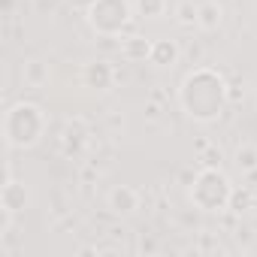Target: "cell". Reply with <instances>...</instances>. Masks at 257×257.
<instances>
[{
    "label": "cell",
    "instance_id": "cell-7",
    "mask_svg": "<svg viewBox=\"0 0 257 257\" xmlns=\"http://www.w3.org/2000/svg\"><path fill=\"white\" fill-rule=\"evenodd\" d=\"M109 209L115 215H134L140 209V194L131 185H115L109 191Z\"/></svg>",
    "mask_w": 257,
    "mask_h": 257
},
{
    "label": "cell",
    "instance_id": "cell-8",
    "mask_svg": "<svg viewBox=\"0 0 257 257\" xmlns=\"http://www.w3.org/2000/svg\"><path fill=\"white\" fill-rule=\"evenodd\" d=\"M0 206L10 209V212H16V215L28 206V191H25V185H22V182H16L13 176L7 179L4 191H0Z\"/></svg>",
    "mask_w": 257,
    "mask_h": 257
},
{
    "label": "cell",
    "instance_id": "cell-17",
    "mask_svg": "<svg viewBox=\"0 0 257 257\" xmlns=\"http://www.w3.org/2000/svg\"><path fill=\"white\" fill-rule=\"evenodd\" d=\"M221 161H224V152H221L218 146H206V149L200 152V164H203V167H221Z\"/></svg>",
    "mask_w": 257,
    "mask_h": 257
},
{
    "label": "cell",
    "instance_id": "cell-12",
    "mask_svg": "<svg viewBox=\"0 0 257 257\" xmlns=\"http://www.w3.org/2000/svg\"><path fill=\"white\" fill-rule=\"evenodd\" d=\"M22 79H25V85L28 88H43L46 82H49V64H43V61H25V67H22Z\"/></svg>",
    "mask_w": 257,
    "mask_h": 257
},
{
    "label": "cell",
    "instance_id": "cell-14",
    "mask_svg": "<svg viewBox=\"0 0 257 257\" xmlns=\"http://www.w3.org/2000/svg\"><path fill=\"white\" fill-rule=\"evenodd\" d=\"M137 13L143 19H161L167 13V0H137Z\"/></svg>",
    "mask_w": 257,
    "mask_h": 257
},
{
    "label": "cell",
    "instance_id": "cell-4",
    "mask_svg": "<svg viewBox=\"0 0 257 257\" xmlns=\"http://www.w3.org/2000/svg\"><path fill=\"white\" fill-rule=\"evenodd\" d=\"M131 22V4L127 0H91L88 25L100 37H118Z\"/></svg>",
    "mask_w": 257,
    "mask_h": 257
},
{
    "label": "cell",
    "instance_id": "cell-2",
    "mask_svg": "<svg viewBox=\"0 0 257 257\" xmlns=\"http://www.w3.org/2000/svg\"><path fill=\"white\" fill-rule=\"evenodd\" d=\"M46 134V112L37 103H16L4 115V140L10 149H31Z\"/></svg>",
    "mask_w": 257,
    "mask_h": 257
},
{
    "label": "cell",
    "instance_id": "cell-15",
    "mask_svg": "<svg viewBox=\"0 0 257 257\" xmlns=\"http://www.w3.org/2000/svg\"><path fill=\"white\" fill-rule=\"evenodd\" d=\"M197 10L194 7V0H179L176 4V22L179 25H197Z\"/></svg>",
    "mask_w": 257,
    "mask_h": 257
},
{
    "label": "cell",
    "instance_id": "cell-18",
    "mask_svg": "<svg viewBox=\"0 0 257 257\" xmlns=\"http://www.w3.org/2000/svg\"><path fill=\"white\" fill-rule=\"evenodd\" d=\"M155 248H158V242H155V239H152V236H149V239H143V242H140V251H143V254H152V251H155Z\"/></svg>",
    "mask_w": 257,
    "mask_h": 257
},
{
    "label": "cell",
    "instance_id": "cell-11",
    "mask_svg": "<svg viewBox=\"0 0 257 257\" xmlns=\"http://www.w3.org/2000/svg\"><path fill=\"white\" fill-rule=\"evenodd\" d=\"M149 61L158 64V67H173V64L179 61V46H176L173 40H155Z\"/></svg>",
    "mask_w": 257,
    "mask_h": 257
},
{
    "label": "cell",
    "instance_id": "cell-19",
    "mask_svg": "<svg viewBox=\"0 0 257 257\" xmlns=\"http://www.w3.org/2000/svg\"><path fill=\"white\" fill-rule=\"evenodd\" d=\"M46 7L52 10V7H55V0H37V10H46Z\"/></svg>",
    "mask_w": 257,
    "mask_h": 257
},
{
    "label": "cell",
    "instance_id": "cell-9",
    "mask_svg": "<svg viewBox=\"0 0 257 257\" xmlns=\"http://www.w3.org/2000/svg\"><path fill=\"white\" fill-rule=\"evenodd\" d=\"M152 46H155L152 40L134 34V37H127V40L121 43V55H124V61L140 64V61H149V58H152Z\"/></svg>",
    "mask_w": 257,
    "mask_h": 257
},
{
    "label": "cell",
    "instance_id": "cell-20",
    "mask_svg": "<svg viewBox=\"0 0 257 257\" xmlns=\"http://www.w3.org/2000/svg\"><path fill=\"white\" fill-rule=\"evenodd\" d=\"M146 115H149V118H158V115H161V109H158V106H149V109H146Z\"/></svg>",
    "mask_w": 257,
    "mask_h": 257
},
{
    "label": "cell",
    "instance_id": "cell-10",
    "mask_svg": "<svg viewBox=\"0 0 257 257\" xmlns=\"http://www.w3.org/2000/svg\"><path fill=\"white\" fill-rule=\"evenodd\" d=\"M221 22H224L221 4H218V0H203L200 10H197V25H200L203 31H218Z\"/></svg>",
    "mask_w": 257,
    "mask_h": 257
},
{
    "label": "cell",
    "instance_id": "cell-5",
    "mask_svg": "<svg viewBox=\"0 0 257 257\" xmlns=\"http://www.w3.org/2000/svg\"><path fill=\"white\" fill-rule=\"evenodd\" d=\"M82 82H85V88H91V91H109L112 82H115V70H112L106 61L85 64V70H82Z\"/></svg>",
    "mask_w": 257,
    "mask_h": 257
},
{
    "label": "cell",
    "instance_id": "cell-16",
    "mask_svg": "<svg viewBox=\"0 0 257 257\" xmlns=\"http://www.w3.org/2000/svg\"><path fill=\"white\" fill-rule=\"evenodd\" d=\"M227 209H233V212H245V209H251V191H245V188H233V194H230V206Z\"/></svg>",
    "mask_w": 257,
    "mask_h": 257
},
{
    "label": "cell",
    "instance_id": "cell-21",
    "mask_svg": "<svg viewBox=\"0 0 257 257\" xmlns=\"http://www.w3.org/2000/svg\"><path fill=\"white\" fill-rule=\"evenodd\" d=\"M254 233H257V221H254Z\"/></svg>",
    "mask_w": 257,
    "mask_h": 257
},
{
    "label": "cell",
    "instance_id": "cell-3",
    "mask_svg": "<svg viewBox=\"0 0 257 257\" xmlns=\"http://www.w3.org/2000/svg\"><path fill=\"white\" fill-rule=\"evenodd\" d=\"M233 185L221 173V167H203L191 185V203L200 212H224L230 206Z\"/></svg>",
    "mask_w": 257,
    "mask_h": 257
},
{
    "label": "cell",
    "instance_id": "cell-1",
    "mask_svg": "<svg viewBox=\"0 0 257 257\" xmlns=\"http://www.w3.org/2000/svg\"><path fill=\"white\" fill-rule=\"evenodd\" d=\"M227 82L215 73V70H194L185 82H182V91H179V100H182V109L194 118V121H215L221 118L224 106H227Z\"/></svg>",
    "mask_w": 257,
    "mask_h": 257
},
{
    "label": "cell",
    "instance_id": "cell-6",
    "mask_svg": "<svg viewBox=\"0 0 257 257\" xmlns=\"http://www.w3.org/2000/svg\"><path fill=\"white\" fill-rule=\"evenodd\" d=\"M88 146V127L82 118H70L64 127V137H61V149L64 155H79Z\"/></svg>",
    "mask_w": 257,
    "mask_h": 257
},
{
    "label": "cell",
    "instance_id": "cell-13",
    "mask_svg": "<svg viewBox=\"0 0 257 257\" xmlns=\"http://www.w3.org/2000/svg\"><path fill=\"white\" fill-rule=\"evenodd\" d=\"M236 170H242V173H254L257 170V146H251V143H242L239 149H236Z\"/></svg>",
    "mask_w": 257,
    "mask_h": 257
}]
</instances>
